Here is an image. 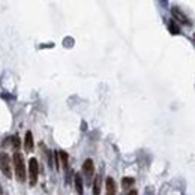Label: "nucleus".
Segmentation results:
<instances>
[{
	"mask_svg": "<svg viewBox=\"0 0 195 195\" xmlns=\"http://www.w3.org/2000/svg\"><path fill=\"white\" fill-rule=\"evenodd\" d=\"M14 167H15V176L20 182L26 180V164H24V158L20 152H15L14 153Z\"/></svg>",
	"mask_w": 195,
	"mask_h": 195,
	"instance_id": "obj_1",
	"label": "nucleus"
},
{
	"mask_svg": "<svg viewBox=\"0 0 195 195\" xmlns=\"http://www.w3.org/2000/svg\"><path fill=\"white\" fill-rule=\"evenodd\" d=\"M38 174H39V165H38V161L32 158L29 161V180H30V185L33 186L38 182Z\"/></svg>",
	"mask_w": 195,
	"mask_h": 195,
	"instance_id": "obj_2",
	"label": "nucleus"
},
{
	"mask_svg": "<svg viewBox=\"0 0 195 195\" xmlns=\"http://www.w3.org/2000/svg\"><path fill=\"white\" fill-rule=\"evenodd\" d=\"M0 171L6 177H11V162L6 153H0Z\"/></svg>",
	"mask_w": 195,
	"mask_h": 195,
	"instance_id": "obj_3",
	"label": "nucleus"
},
{
	"mask_svg": "<svg viewBox=\"0 0 195 195\" xmlns=\"http://www.w3.org/2000/svg\"><path fill=\"white\" fill-rule=\"evenodd\" d=\"M83 174L86 176V179L90 182V179H92L95 174V165H93V161H92V159H86V161H84V164H83Z\"/></svg>",
	"mask_w": 195,
	"mask_h": 195,
	"instance_id": "obj_4",
	"label": "nucleus"
},
{
	"mask_svg": "<svg viewBox=\"0 0 195 195\" xmlns=\"http://www.w3.org/2000/svg\"><path fill=\"white\" fill-rule=\"evenodd\" d=\"M171 12H173V17H174V18H176L177 21H180L182 24H189L188 17H186V15H185V14H183L182 11H180V9H179L177 6L173 8V9H171Z\"/></svg>",
	"mask_w": 195,
	"mask_h": 195,
	"instance_id": "obj_5",
	"label": "nucleus"
},
{
	"mask_svg": "<svg viewBox=\"0 0 195 195\" xmlns=\"http://www.w3.org/2000/svg\"><path fill=\"white\" fill-rule=\"evenodd\" d=\"M105 189H107V195H116L117 186H116V182L113 177H107V180H105Z\"/></svg>",
	"mask_w": 195,
	"mask_h": 195,
	"instance_id": "obj_6",
	"label": "nucleus"
},
{
	"mask_svg": "<svg viewBox=\"0 0 195 195\" xmlns=\"http://www.w3.org/2000/svg\"><path fill=\"white\" fill-rule=\"evenodd\" d=\"M24 149H26L27 152H30V150L33 149V135H32L30 131L26 132V138H24Z\"/></svg>",
	"mask_w": 195,
	"mask_h": 195,
	"instance_id": "obj_7",
	"label": "nucleus"
},
{
	"mask_svg": "<svg viewBox=\"0 0 195 195\" xmlns=\"http://www.w3.org/2000/svg\"><path fill=\"white\" fill-rule=\"evenodd\" d=\"M75 189H77L78 195H84V188H83V179H81V176H80V174L75 176Z\"/></svg>",
	"mask_w": 195,
	"mask_h": 195,
	"instance_id": "obj_8",
	"label": "nucleus"
},
{
	"mask_svg": "<svg viewBox=\"0 0 195 195\" xmlns=\"http://www.w3.org/2000/svg\"><path fill=\"white\" fill-rule=\"evenodd\" d=\"M101 176H96L95 177V182H93V195H99L101 194Z\"/></svg>",
	"mask_w": 195,
	"mask_h": 195,
	"instance_id": "obj_9",
	"label": "nucleus"
},
{
	"mask_svg": "<svg viewBox=\"0 0 195 195\" xmlns=\"http://www.w3.org/2000/svg\"><path fill=\"white\" fill-rule=\"evenodd\" d=\"M167 26H168L170 32H171L173 35H179V33H180V27L176 24L174 20H168V21H167Z\"/></svg>",
	"mask_w": 195,
	"mask_h": 195,
	"instance_id": "obj_10",
	"label": "nucleus"
},
{
	"mask_svg": "<svg viewBox=\"0 0 195 195\" xmlns=\"http://www.w3.org/2000/svg\"><path fill=\"white\" fill-rule=\"evenodd\" d=\"M57 155H59V161H60V164L65 167V168H68V155H66V152L59 150V152H57Z\"/></svg>",
	"mask_w": 195,
	"mask_h": 195,
	"instance_id": "obj_11",
	"label": "nucleus"
},
{
	"mask_svg": "<svg viewBox=\"0 0 195 195\" xmlns=\"http://www.w3.org/2000/svg\"><path fill=\"white\" fill-rule=\"evenodd\" d=\"M134 182L135 180L132 179V177H125V179L122 180V186H123L125 189H128V188H131V186L134 185Z\"/></svg>",
	"mask_w": 195,
	"mask_h": 195,
	"instance_id": "obj_12",
	"label": "nucleus"
},
{
	"mask_svg": "<svg viewBox=\"0 0 195 195\" xmlns=\"http://www.w3.org/2000/svg\"><path fill=\"white\" fill-rule=\"evenodd\" d=\"M11 140H12V146H14V147H15V149H18V146H20V141L17 140V137H12Z\"/></svg>",
	"mask_w": 195,
	"mask_h": 195,
	"instance_id": "obj_13",
	"label": "nucleus"
},
{
	"mask_svg": "<svg viewBox=\"0 0 195 195\" xmlns=\"http://www.w3.org/2000/svg\"><path fill=\"white\" fill-rule=\"evenodd\" d=\"M128 195H138V194H137V191H131Z\"/></svg>",
	"mask_w": 195,
	"mask_h": 195,
	"instance_id": "obj_14",
	"label": "nucleus"
},
{
	"mask_svg": "<svg viewBox=\"0 0 195 195\" xmlns=\"http://www.w3.org/2000/svg\"><path fill=\"white\" fill-rule=\"evenodd\" d=\"M0 194H3V191H2V186H0Z\"/></svg>",
	"mask_w": 195,
	"mask_h": 195,
	"instance_id": "obj_15",
	"label": "nucleus"
}]
</instances>
